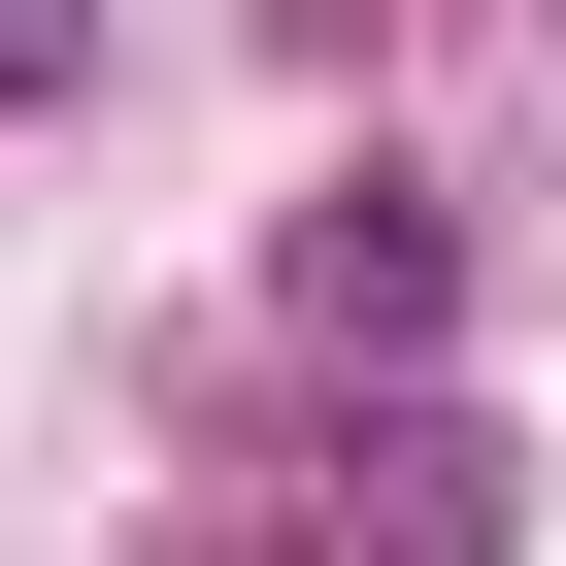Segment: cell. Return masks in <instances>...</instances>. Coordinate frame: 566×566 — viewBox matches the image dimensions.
Here are the masks:
<instances>
[{"label": "cell", "instance_id": "2", "mask_svg": "<svg viewBox=\"0 0 566 566\" xmlns=\"http://www.w3.org/2000/svg\"><path fill=\"white\" fill-rule=\"evenodd\" d=\"M500 500H533V467H500L433 367H367V433H334V566H500Z\"/></svg>", "mask_w": 566, "mask_h": 566}, {"label": "cell", "instance_id": "1", "mask_svg": "<svg viewBox=\"0 0 566 566\" xmlns=\"http://www.w3.org/2000/svg\"><path fill=\"white\" fill-rule=\"evenodd\" d=\"M266 301H301V367H433V334H467V233H433V167H334L301 233H266Z\"/></svg>", "mask_w": 566, "mask_h": 566}, {"label": "cell", "instance_id": "3", "mask_svg": "<svg viewBox=\"0 0 566 566\" xmlns=\"http://www.w3.org/2000/svg\"><path fill=\"white\" fill-rule=\"evenodd\" d=\"M34 101H101V0H0V134H34Z\"/></svg>", "mask_w": 566, "mask_h": 566}]
</instances>
